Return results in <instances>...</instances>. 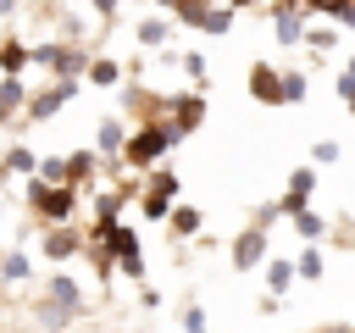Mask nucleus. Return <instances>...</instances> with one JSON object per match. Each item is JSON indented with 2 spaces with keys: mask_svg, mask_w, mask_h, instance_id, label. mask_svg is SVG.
Here are the masks:
<instances>
[{
  "mask_svg": "<svg viewBox=\"0 0 355 333\" xmlns=\"http://www.w3.org/2000/svg\"><path fill=\"white\" fill-rule=\"evenodd\" d=\"M39 205H44V211H67V205H72V194H39Z\"/></svg>",
  "mask_w": 355,
  "mask_h": 333,
  "instance_id": "20e7f679",
  "label": "nucleus"
},
{
  "mask_svg": "<svg viewBox=\"0 0 355 333\" xmlns=\"http://www.w3.org/2000/svg\"><path fill=\"white\" fill-rule=\"evenodd\" d=\"M261 250H266V244H261V233H244V239L233 244V261H239V266H250V261H261Z\"/></svg>",
  "mask_w": 355,
  "mask_h": 333,
  "instance_id": "f03ea898",
  "label": "nucleus"
},
{
  "mask_svg": "<svg viewBox=\"0 0 355 333\" xmlns=\"http://www.w3.org/2000/svg\"><path fill=\"white\" fill-rule=\"evenodd\" d=\"M166 144H172V133H166V128H144V133L133 139V161H155Z\"/></svg>",
  "mask_w": 355,
  "mask_h": 333,
  "instance_id": "f257e3e1",
  "label": "nucleus"
},
{
  "mask_svg": "<svg viewBox=\"0 0 355 333\" xmlns=\"http://www.w3.org/2000/svg\"><path fill=\"white\" fill-rule=\"evenodd\" d=\"M305 189H311V172H300V178H294V194H288L283 205H294V211H300V205H305Z\"/></svg>",
  "mask_w": 355,
  "mask_h": 333,
  "instance_id": "7ed1b4c3",
  "label": "nucleus"
}]
</instances>
